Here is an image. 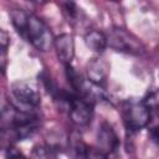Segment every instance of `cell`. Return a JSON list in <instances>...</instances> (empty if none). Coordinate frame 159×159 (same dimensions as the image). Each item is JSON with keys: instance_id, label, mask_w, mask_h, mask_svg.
Returning <instances> with one entry per match:
<instances>
[{"instance_id": "5bb4252c", "label": "cell", "mask_w": 159, "mask_h": 159, "mask_svg": "<svg viewBox=\"0 0 159 159\" xmlns=\"http://www.w3.org/2000/svg\"><path fill=\"white\" fill-rule=\"evenodd\" d=\"M55 149L50 145H36L34 148V152H32V157H36V158H46V157H51L52 155V152Z\"/></svg>"}, {"instance_id": "6da1fadb", "label": "cell", "mask_w": 159, "mask_h": 159, "mask_svg": "<svg viewBox=\"0 0 159 159\" xmlns=\"http://www.w3.org/2000/svg\"><path fill=\"white\" fill-rule=\"evenodd\" d=\"M12 26L27 42L41 52H47L53 46V36L48 26L34 14H27L21 9L10 11Z\"/></svg>"}, {"instance_id": "8fae6325", "label": "cell", "mask_w": 159, "mask_h": 159, "mask_svg": "<svg viewBox=\"0 0 159 159\" xmlns=\"http://www.w3.org/2000/svg\"><path fill=\"white\" fill-rule=\"evenodd\" d=\"M65 70H66V77H67V81L68 83L71 84V87L73 88L75 93L78 94L82 84H83V78L82 76L71 66V65H65Z\"/></svg>"}, {"instance_id": "30bf717a", "label": "cell", "mask_w": 159, "mask_h": 159, "mask_svg": "<svg viewBox=\"0 0 159 159\" xmlns=\"http://www.w3.org/2000/svg\"><path fill=\"white\" fill-rule=\"evenodd\" d=\"M70 148L76 157H91L92 149L82 140V137L78 133H72L70 137Z\"/></svg>"}, {"instance_id": "52a82bcc", "label": "cell", "mask_w": 159, "mask_h": 159, "mask_svg": "<svg viewBox=\"0 0 159 159\" xmlns=\"http://www.w3.org/2000/svg\"><path fill=\"white\" fill-rule=\"evenodd\" d=\"M53 47L57 58L63 65H71L75 57V40L71 34H61L55 37Z\"/></svg>"}, {"instance_id": "d6986e66", "label": "cell", "mask_w": 159, "mask_h": 159, "mask_svg": "<svg viewBox=\"0 0 159 159\" xmlns=\"http://www.w3.org/2000/svg\"><path fill=\"white\" fill-rule=\"evenodd\" d=\"M112 1H118V0H112Z\"/></svg>"}, {"instance_id": "9a60e30c", "label": "cell", "mask_w": 159, "mask_h": 159, "mask_svg": "<svg viewBox=\"0 0 159 159\" xmlns=\"http://www.w3.org/2000/svg\"><path fill=\"white\" fill-rule=\"evenodd\" d=\"M10 42V37L7 35V32L5 30H1L0 31V43H1V51H5L7 50V45Z\"/></svg>"}, {"instance_id": "ba28073f", "label": "cell", "mask_w": 159, "mask_h": 159, "mask_svg": "<svg viewBox=\"0 0 159 159\" xmlns=\"http://www.w3.org/2000/svg\"><path fill=\"white\" fill-rule=\"evenodd\" d=\"M87 77H88V81L96 83V84H99L102 86L107 77H108V72H109V66L108 63L101 58V57H94V58H91L87 63Z\"/></svg>"}, {"instance_id": "7c38bea8", "label": "cell", "mask_w": 159, "mask_h": 159, "mask_svg": "<svg viewBox=\"0 0 159 159\" xmlns=\"http://www.w3.org/2000/svg\"><path fill=\"white\" fill-rule=\"evenodd\" d=\"M63 11L68 19V22L75 24L77 21H80V15H81V9L76 5V2L73 0H67L63 4Z\"/></svg>"}, {"instance_id": "7a4b0ae2", "label": "cell", "mask_w": 159, "mask_h": 159, "mask_svg": "<svg viewBox=\"0 0 159 159\" xmlns=\"http://www.w3.org/2000/svg\"><path fill=\"white\" fill-rule=\"evenodd\" d=\"M123 119L125 128L130 132H139L150 122V109L143 102H127L123 109Z\"/></svg>"}, {"instance_id": "4fadbf2b", "label": "cell", "mask_w": 159, "mask_h": 159, "mask_svg": "<svg viewBox=\"0 0 159 159\" xmlns=\"http://www.w3.org/2000/svg\"><path fill=\"white\" fill-rule=\"evenodd\" d=\"M142 102L145 104V107L148 109H150V111H159V88L148 92L144 96Z\"/></svg>"}, {"instance_id": "3957f363", "label": "cell", "mask_w": 159, "mask_h": 159, "mask_svg": "<svg viewBox=\"0 0 159 159\" xmlns=\"http://www.w3.org/2000/svg\"><path fill=\"white\" fill-rule=\"evenodd\" d=\"M108 45L113 50L118 52L130 53V55H142L143 53V46L139 42V40L120 27H114L111 30L109 35L107 36Z\"/></svg>"}, {"instance_id": "e0dca14e", "label": "cell", "mask_w": 159, "mask_h": 159, "mask_svg": "<svg viewBox=\"0 0 159 159\" xmlns=\"http://www.w3.org/2000/svg\"><path fill=\"white\" fill-rule=\"evenodd\" d=\"M25 1H29V2H36V4H41V2H43L45 0H25Z\"/></svg>"}, {"instance_id": "9c48e42d", "label": "cell", "mask_w": 159, "mask_h": 159, "mask_svg": "<svg viewBox=\"0 0 159 159\" xmlns=\"http://www.w3.org/2000/svg\"><path fill=\"white\" fill-rule=\"evenodd\" d=\"M83 40H84L86 46L91 51H93V52H103L104 48L108 46V39H107V36L103 32L98 31V30H91V31H88L84 35Z\"/></svg>"}, {"instance_id": "277c9868", "label": "cell", "mask_w": 159, "mask_h": 159, "mask_svg": "<svg viewBox=\"0 0 159 159\" xmlns=\"http://www.w3.org/2000/svg\"><path fill=\"white\" fill-rule=\"evenodd\" d=\"M71 122L77 127H86L91 123L93 117V103L75 93L68 108Z\"/></svg>"}, {"instance_id": "2e32d148", "label": "cell", "mask_w": 159, "mask_h": 159, "mask_svg": "<svg viewBox=\"0 0 159 159\" xmlns=\"http://www.w3.org/2000/svg\"><path fill=\"white\" fill-rule=\"evenodd\" d=\"M6 155H7V157H10V158H14V157H24L21 152L16 150V148H12V147H10V148H9V150H7Z\"/></svg>"}, {"instance_id": "5b68a950", "label": "cell", "mask_w": 159, "mask_h": 159, "mask_svg": "<svg viewBox=\"0 0 159 159\" xmlns=\"http://www.w3.org/2000/svg\"><path fill=\"white\" fill-rule=\"evenodd\" d=\"M11 94L17 103L27 108H36L41 103V94L37 88L24 81L12 83Z\"/></svg>"}, {"instance_id": "ac0fdd59", "label": "cell", "mask_w": 159, "mask_h": 159, "mask_svg": "<svg viewBox=\"0 0 159 159\" xmlns=\"http://www.w3.org/2000/svg\"><path fill=\"white\" fill-rule=\"evenodd\" d=\"M158 118H159V116H158ZM154 128H155V129L159 132V119H158V123H157V125H154Z\"/></svg>"}, {"instance_id": "8992f818", "label": "cell", "mask_w": 159, "mask_h": 159, "mask_svg": "<svg viewBox=\"0 0 159 159\" xmlns=\"http://www.w3.org/2000/svg\"><path fill=\"white\" fill-rule=\"evenodd\" d=\"M118 147H119V138L116 130L113 129V127L107 122L102 123L97 133V150L102 155L107 157L108 154L116 152Z\"/></svg>"}]
</instances>
